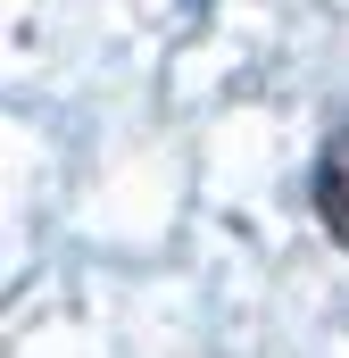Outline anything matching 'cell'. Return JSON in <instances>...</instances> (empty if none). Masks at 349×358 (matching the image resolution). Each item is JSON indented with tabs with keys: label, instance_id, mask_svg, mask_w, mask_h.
<instances>
[{
	"label": "cell",
	"instance_id": "6da1fadb",
	"mask_svg": "<svg viewBox=\"0 0 349 358\" xmlns=\"http://www.w3.org/2000/svg\"><path fill=\"white\" fill-rule=\"evenodd\" d=\"M316 217H325V234L349 250V125L325 142V159H316Z\"/></svg>",
	"mask_w": 349,
	"mask_h": 358
}]
</instances>
